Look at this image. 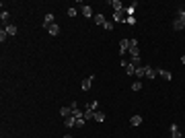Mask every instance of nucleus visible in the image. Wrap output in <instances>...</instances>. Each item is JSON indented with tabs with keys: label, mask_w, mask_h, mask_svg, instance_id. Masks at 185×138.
I'll use <instances>...</instances> for the list:
<instances>
[{
	"label": "nucleus",
	"mask_w": 185,
	"mask_h": 138,
	"mask_svg": "<svg viewBox=\"0 0 185 138\" xmlns=\"http://www.w3.org/2000/svg\"><path fill=\"white\" fill-rule=\"evenodd\" d=\"M92 82H95V74H89V76H86V79L80 82V89H82V91H91Z\"/></svg>",
	"instance_id": "f257e3e1"
},
{
	"label": "nucleus",
	"mask_w": 185,
	"mask_h": 138,
	"mask_svg": "<svg viewBox=\"0 0 185 138\" xmlns=\"http://www.w3.org/2000/svg\"><path fill=\"white\" fill-rule=\"evenodd\" d=\"M127 52H130V39H119V54L126 56Z\"/></svg>",
	"instance_id": "f03ea898"
},
{
	"label": "nucleus",
	"mask_w": 185,
	"mask_h": 138,
	"mask_svg": "<svg viewBox=\"0 0 185 138\" xmlns=\"http://www.w3.org/2000/svg\"><path fill=\"white\" fill-rule=\"evenodd\" d=\"M121 66H124V70H126V74L134 76V72H136V66H134L132 62H126V60H121Z\"/></svg>",
	"instance_id": "7ed1b4c3"
},
{
	"label": "nucleus",
	"mask_w": 185,
	"mask_h": 138,
	"mask_svg": "<svg viewBox=\"0 0 185 138\" xmlns=\"http://www.w3.org/2000/svg\"><path fill=\"white\" fill-rule=\"evenodd\" d=\"M80 12L86 17V19H92V17H95V12H92V8L89 4H80Z\"/></svg>",
	"instance_id": "20e7f679"
},
{
	"label": "nucleus",
	"mask_w": 185,
	"mask_h": 138,
	"mask_svg": "<svg viewBox=\"0 0 185 138\" xmlns=\"http://www.w3.org/2000/svg\"><path fill=\"white\" fill-rule=\"evenodd\" d=\"M156 76H162L165 81H171V79H173V74H171L169 70H165V68H156Z\"/></svg>",
	"instance_id": "39448f33"
},
{
	"label": "nucleus",
	"mask_w": 185,
	"mask_h": 138,
	"mask_svg": "<svg viewBox=\"0 0 185 138\" xmlns=\"http://www.w3.org/2000/svg\"><path fill=\"white\" fill-rule=\"evenodd\" d=\"M52 25H54V12H47L45 17H43V27H45V29H49Z\"/></svg>",
	"instance_id": "423d86ee"
},
{
	"label": "nucleus",
	"mask_w": 185,
	"mask_h": 138,
	"mask_svg": "<svg viewBox=\"0 0 185 138\" xmlns=\"http://www.w3.org/2000/svg\"><path fill=\"white\" fill-rule=\"evenodd\" d=\"M130 126H134V128H138V126H142V115H132L130 117Z\"/></svg>",
	"instance_id": "0eeeda50"
},
{
	"label": "nucleus",
	"mask_w": 185,
	"mask_h": 138,
	"mask_svg": "<svg viewBox=\"0 0 185 138\" xmlns=\"http://www.w3.org/2000/svg\"><path fill=\"white\" fill-rule=\"evenodd\" d=\"M109 6H111V8H113L115 12H121V8H124L121 0H109Z\"/></svg>",
	"instance_id": "6e6552de"
},
{
	"label": "nucleus",
	"mask_w": 185,
	"mask_h": 138,
	"mask_svg": "<svg viewBox=\"0 0 185 138\" xmlns=\"http://www.w3.org/2000/svg\"><path fill=\"white\" fill-rule=\"evenodd\" d=\"M171 138H183V134H181V130H179L177 124H171Z\"/></svg>",
	"instance_id": "1a4fd4ad"
},
{
	"label": "nucleus",
	"mask_w": 185,
	"mask_h": 138,
	"mask_svg": "<svg viewBox=\"0 0 185 138\" xmlns=\"http://www.w3.org/2000/svg\"><path fill=\"white\" fill-rule=\"evenodd\" d=\"M144 70H146L144 76H146L148 81H154V79H156V70H152V66H144Z\"/></svg>",
	"instance_id": "9d476101"
},
{
	"label": "nucleus",
	"mask_w": 185,
	"mask_h": 138,
	"mask_svg": "<svg viewBox=\"0 0 185 138\" xmlns=\"http://www.w3.org/2000/svg\"><path fill=\"white\" fill-rule=\"evenodd\" d=\"M173 29H175V31H183V29H185V23L181 21V19H177V17H175V21H173Z\"/></svg>",
	"instance_id": "9b49d317"
},
{
	"label": "nucleus",
	"mask_w": 185,
	"mask_h": 138,
	"mask_svg": "<svg viewBox=\"0 0 185 138\" xmlns=\"http://www.w3.org/2000/svg\"><path fill=\"white\" fill-rule=\"evenodd\" d=\"M4 31L8 33V37H12V35H17V27H14L12 23H6L4 25Z\"/></svg>",
	"instance_id": "f8f14e48"
},
{
	"label": "nucleus",
	"mask_w": 185,
	"mask_h": 138,
	"mask_svg": "<svg viewBox=\"0 0 185 138\" xmlns=\"http://www.w3.org/2000/svg\"><path fill=\"white\" fill-rule=\"evenodd\" d=\"M64 126H66V128H74V126H76V117H74V115L64 117Z\"/></svg>",
	"instance_id": "ddd939ff"
},
{
	"label": "nucleus",
	"mask_w": 185,
	"mask_h": 138,
	"mask_svg": "<svg viewBox=\"0 0 185 138\" xmlns=\"http://www.w3.org/2000/svg\"><path fill=\"white\" fill-rule=\"evenodd\" d=\"M92 21H95L97 25H105V14H101V12H95Z\"/></svg>",
	"instance_id": "4468645a"
},
{
	"label": "nucleus",
	"mask_w": 185,
	"mask_h": 138,
	"mask_svg": "<svg viewBox=\"0 0 185 138\" xmlns=\"http://www.w3.org/2000/svg\"><path fill=\"white\" fill-rule=\"evenodd\" d=\"M47 31H49V35H52V37H56V35H60V25H58V23H54L52 27H49V29H47Z\"/></svg>",
	"instance_id": "2eb2a0df"
},
{
	"label": "nucleus",
	"mask_w": 185,
	"mask_h": 138,
	"mask_svg": "<svg viewBox=\"0 0 185 138\" xmlns=\"http://www.w3.org/2000/svg\"><path fill=\"white\" fill-rule=\"evenodd\" d=\"M60 115H62V117H70V115H72V107H62V109H60Z\"/></svg>",
	"instance_id": "dca6fc26"
},
{
	"label": "nucleus",
	"mask_w": 185,
	"mask_h": 138,
	"mask_svg": "<svg viewBox=\"0 0 185 138\" xmlns=\"http://www.w3.org/2000/svg\"><path fill=\"white\" fill-rule=\"evenodd\" d=\"M124 12H113V23H124Z\"/></svg>",
	"instance_id": "f3484780"
},
{
	"label": "nucleus",
	"mask_w": 185,
	"mask_h": 138,
	"mask_svg": "<svg viewBox=\"0 0 185 138\" xmlns=\"http://www.w3.org/2000/svg\"><path fill=\"white\" fill-rule=\"evenodd\" d=\"M134 74H136V79H142V76L146 74V70H144V66H136V72H134Z\"/></svg>",
	"instance_id": "a211bd4d"
},
{
	"label": "nucleus",
	"mask_w": 185,
	"mask_h": 138,
	"mask_svg": "<svg viewBox=\"0 0 185 138\" xmlns=\"http://www.w3.org/2000/svg\"><path fill=\"white\" fill-rule=\"evenodd\" d=\"M84 120H86V122H89V120H92V117H95V111H92V109H89V107H86V109H84Z\"/></svg>",
	"instance_id": "6ab92c4d"
},
{
	"label": "nucleus",
	"mask_w": 185,
	"mask_h": 138,
	"mask_svg": "<svg viewBox=\"0 0 185 138\" xmlns=\"http://www.w3.org/2000/svg\"><path fill=\"white\" fill-rule=\"evenodd\" d=\"M136 6H138V4L134 2L132 6H127V8H126V14H127V17H134V12H136Z\"/></svg>",
	"instance_id": "aec40b11"
},
{
	"label": "nucleus",
	"mask_w": 185,
	"mask_h": 138,
	"mask_svg": "<svg viewBox=\"0 0 185 138\" xmlns=\"http://www.w3.org/2000/svg\"><path fill=\"white\" fill-rule=\"evenodd\" d=\"M84 111H80V109H78V105H76V107H72V115H74V117H76V120H78V117H84Z\"/></svg>",
	"instance_id": "412c9836"
},
{
	"label": "nucleus",
	"mask_w": 185,
	"mask_h": 138,
	"mask_svg": "<svg viewBox=\"0 0 185 138\" xmlns=\"http://www.w3.org/2000/svg\"><path fill=\"white\" fill-rule=\"evenodd\" d=\"M92 120H97V122H105V114L103 111H95V117Z\"/></svg>",
	"instance_id": "4be33fe9"
},
{
	"label": "nucleus",
	"mask_w": 185,
	"mask_h": 138,
	"mask_svg": "<svg viewBox=\"0 0 185 138\" xmlns=\"http://www.w3.org/2000/svg\"><path fill=\"white\" fill-rule=\"evenodd\" d=\"M6 39H8V33H6V31H4V27H2V29H0V41L4 43Z\"/></svg>",
	"instance_id": "5701e85b"
},
{
	"label": "nucleus",
	"mask_w": 185,
	"mask_h": 138,
	"mask_svg": "<svg viewBox=\"0 0 185 138\" xmlns=\"http://www.w3.org/2000/svg\"><path fill=\"white\" fill-rule=\"evenodd\" d=\"M0 19H2V21H8V19H11V12H8V11H2V12H0Z\"/></svg>",
	"instance_id": "b1692460"
},
{
	"label": "nucleus",
	"mask_w": 185,
	"mask_h": 138,
	"mask_svg": "<svg viewBox=\"0 0 185 138\" xmlns=\"http://www.w3.org/2000/svg\"><path fill=\"white\" fill-rule=\"evenodd\" d=\"M89 109H92V111H97V107H99V101H91V103L86 105Z\"/></svg>",
	"instance_id": "393cba45"
},
{
	"label": "nucleus",
	"mask_w": 185,
	"mask_h": 138,
	"mask_svg": "<svg viewBox=\"0 0 185 138\" xmlns=\"http://www.w3.org/2000/svg\"><path fill=\"white\" fill-rule=\"evenodd\" d=\"M103 29H105V31H113V23H109V21H105Z\"/></svg>",
	"instance_id": "a878e982"
},
{
	"label": "nucleus",
	"mask_w": 185,
	"mask_h": 138,
	"mask_svg": "<svg viewBox=\"0 0 185 138\" xmlns=\"http://www.w3.org/2000/svg\"><path fill=\"white\" fill-rule=\"evenodd\" d=\"M132 89H134V91L138 93L140 89H142V82H140V81H136V82H134V85H132Z\"/></svg>",
	"instance_id": "bb28decb"
},
{
	"label": "nucleus",
	"mask_w": 185,
	"mask_h": 138,
	"mask_svg": "<svg viewBox=\"0 0 185 138\" xmlns=\"http://www.w3.org/2000/svg\"><path fill=\"white\" fill-rule=\"evenodd\" d=\"M76 14H78V11H76V8H72V6H70V8H68V17H76Z\"/></svg>",
	"instance_id": "cd10ccee"
},
{
	"label": "nucleus",
	"mask_w": 185,
	"mask_h": 138,
	"mask_svg": "<svg viewBox=\"0 0 185 138\" xmlns=\"http://www.w3.org/2000/svg\"><path fill=\"white\" fill-rule=\"evenodd\" d=\"M177 19H181L185 23V11H177Z\"/></svg>",
	"instance_id": "c85d7f7f"
},
{
	"label": "nucleus",
	"mask_w": 185,
	"mask_h": 138,
	"mask_svg": "<svg viewBox=\"0 0 185 138\" xmlns=\"http://www.w3.org/2000/svg\"><path fill=\"white\" fill-rule=\"evenodd\" d=\"M84 124H86V120H84V117H78V120H76V126H84Z\"/></svg>",
	"instance_id": "c756f323"
},
{
	"label": "nucleus",
	"mask_w": 185,
	"mask_h": 138,
	"mask_svg": "<svg viewBox=\"0 0 185 138\" xmlns=\"http://www.w3.org/2000/svg\"><path fill=\"white\" fill-rule=\"evenodd\" d=\"M126 23H127V25H136V19H134V17H127Z\"/></svg>",
	"instance_id": "7c9ffc66"
},
{
	"label": "nucleus",
	"mask_w": 185,
	"mask_h": 138,
	"mask_svg": "<svg viewBox=\"0 0 185 138\" xmlns=\"http://www.w3.org/2000/svg\"><path fill=\"white\" fill-rule=\"evenodd\" d=\"M181 62H183V64H185V54H183V56H181Z\"/></svg>",
	"instance_id": "2f4dec72"
},
{
	"label": "nucleus",
	"mask_w": 185,
	"mask_h": 138,
	"mask_svg": "<svg viewBox=\"0 0 185 138\" xmlns=\"http://www.w3.org/2000/svg\"><path fill=\"white\" fill-rule=\"evenodd\" d=\"M62 138H72V136H70V134H66V136H62Z\"/></svg>",
	"instance_id": "473e14b6"
}]
</instances>
